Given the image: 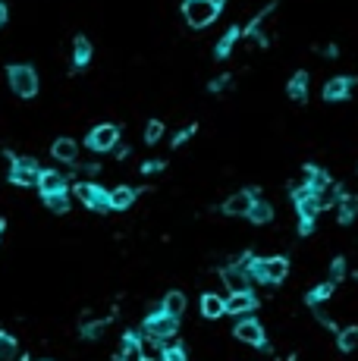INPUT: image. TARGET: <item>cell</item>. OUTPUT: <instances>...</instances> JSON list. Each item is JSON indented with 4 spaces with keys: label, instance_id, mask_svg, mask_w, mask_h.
I'll list each match as a JSON object with an SVG mask.
<instances>
[{
    "label": "cell",
    "instance_id": "6da1fadb",
    "mask_svg": "<svg viewBox=\"0 0 358 361\" xmlns=\"http://www.w3.org/2000/svg\"><path fill=\"white\" fill-rule=\"evenodd\" d=\"M286 273H289V261L286 258H254L248 264V277L264 283H283Z\"/></svg>",
    "mask_w": 358,
    "mask_h": 361
},
{
    "label": "cell",
    "instance_id": "74e56055",
    "mask_svg": "<svg viewBox=\"0 0 358 361\" xmlns=\"http://www.w3.org/2000/svg\"><path fill=\"white\" fill-rule=\"evenodd\" d=\"M82 173H88V176H97V173H101V167H97V163H82Z\"/></svg>",
    "mask_w": 358,
    "mask_h": 361
},
{
    "label": "cell",
    "instance_id": "d6986e66",
    "mask_svg": "<svg viewBox=\"0 0 358 361\" xmlns=\"http://www.w3.org/2000/svg\"><path fill=\"white\" fill-rule=\"evenodd\" d=\"M51 154L57 157V161H63V163H73L75 157H79V145H75L73 139H57L51 145Z\"/></svg>",
    "mask_w": 358,
    "mask_h": 361
},
{
    "label": "cell",
    "instance_id": "83f0119b",
    "mask_svg": "<svg viewBox=\"0 0 358 361\" xmlns=\"http://www.w3.org/2000/svg\"><path fill=\"white\" fill-rule=\"evenodd\" d=\"M330 295H333V280H327L318 289H311V292H308V305H321V302H327Z\"/></svg>",
    "mask_w": 358,
    "mask_h": 361
},
{
    "label": "cell",
    "instance_id": "8d00e7d4",
    "mask_svg": "<svg viewBox=\"0 0 358 361\" xmlns=\"http://www.w3.org/2000/svg\"><path fill=\"white\" fill-rule=\"evenodd\" d=\"M157 170H164V161H148L142 167V173H157Z\"/></svg>",
    "mask_w": 358,
    "mask_h": 361
},
{
    "label": "cell",
    "instance_id": "7bdbcfd3",
    "mask_svg": "<svg viewBox=\"0 0 358 361\" xmlns=\"http://www.w3.org/2000/svg\"><path fill=\"white\" fill-rule=\"evenodd\" d=\"M142 361H151V358H142Z\"/></svg>",
    "mask_w": 358,
    "mask_h": 361
},
{
    "label": "cell",
    "instance_id": "e0dca14e",
    "mask_svg": "<svg viewBox=\"0 0 358 361\" xmlns=\"http://www.w3.org/2000/svg\"><path fill=\"white\" fill-rule=\"evenodd\" d=\"M135 195H139V189H129V185H117L113 192H107V198H110V207H117V211H126V207L135 205Z\"/></svg>",
    "mask_w": 358,
    "mask_h": 361
},
{
    "label": "cell",
    "instance_id": "ab89813d",
    "mask_svg": "<svg viewBox=\"0 0 358 361\" xmlns=\"http://www.w3.org/2000/svg\"><path fill=\"white\" fill-rule=\"evenodd\" d=\"M336 54H339V47H336V45H327V47H324V57H336Z\"/></svg>",
    "mask_w": 358,
    "mask_h": 361
},
{
    "label": "cell",
    "instance_id": "f35d334b",
    "mask_svg": "<svg viewBox=\"0 0 358 361\" xmlns=\"http://www.w3.org/2000/svg\"><path fill=\"white\" fill-rule=\"evenodd\" d=\"M7 16H10V10H7V3H3V0H0V29H3V25H7Z\"/></svg>",
    "mask_w": 358,
    "mask_h": 361
},
{
    "label": "cell",
    "instance_id": "cb8c5ba5",
    "mask_svg": "<svg viewBox=\"0 0 358 361\" xmlns=\"http://www.w3.org/2000/svg\"><path fill=\"white\" fill-rule=\"evenodd\" d=\"M248 220L258 223V226L270 223V220H274V205H267V201H254L252 211H248Z\"/></svg>",
    "mask_w": 358,
    "mask_h": 361
},
{
    "label": "cell",
    "instance_id": "e575fe53",
    "mask_svg": "<svg viewBox=\"0 0 358 361\" xmlns=\"http://www.w3.org/2000/svg\"><path fill=\"white\" fill-rule=\"evenodd\" d=\"M343 273H346V261H343V258H336V261H333V267H330V280L336 283L339 277H343Z\"/></svg>",
    "mask_w": 358,
    "mask_h": 361
},
{
    "label": "cell",
    "instance_id": "d590c367",
    "mask_svg": "<svg viewBox=\"0 0 358 361\" xmlns=\"http://www.w3.org/2000/svg\"><path fill=\"white\" fill-rule=\"evenodd\" d=\"M226 85H230V75H220V79H214V82H211L208 89H211V91H224Z\"/></svg>",
    "mask_w": 358,
    "mask_h": 361
},
{
    "label": "cell",
    "instance_id": "30bf717a",
    "mask_svg": "<svg viewBox=\"0 0 358 361\" xmlns=\"http://www.w3.org/2000/svg\"><path fill=\"white\" fill-rule=\"evenodd\" d=\"M292 201H296V211H298V220H314L318 217V198H314V192L308 189V185H302V189H296V195H292Z\"/></svg>",
    "mask_w": 358,
    "mask_h": 361
},
{
    "label": "cell",
    "instance_id": "7a4b0ae2",
    "mask_svg": "<svg viewBox=\"0 0 358 361\" xmlns=\"http://www.w3.org/2000/svg\"><path fill=\"white\" fill-rule=\"evenodd\" d=\"M7 79H10V89H13L19 97H35L38 95V73H35V67H29V63H13V67L7 69Z\"/></svg>",
    "mask_w": 358,
    "mask_h": 361
},
{
    "label": "cell",
    "instance_id": "3957f363",
    "mask_svg": "<svg viewBox=\"0 0 358 361\" xmlns=\"http://www.w3.org/2000/svg\"><path fill=\"white\" fill-rule=\"evenodd\" d=\"M217 13H220V10H217L211 0H182V16H186V23L192 25V29L211 25L217 19Z\"/></svg>",
    "mask_w": 358,
    "mask_h": 361
},
{
    "label": "cell",
    "instance_id": "9a60e30c",
    "mask_svg": "<svg viewBox=\"0 0 358 361\" xmlns=\"http://www.w3.org/2000/svg\"><path fill=\"white\" fill-rule=\"evenodd\" d=\"M226 314V299L217 292H204L202 295V317H208V321H220V317Z\"/></svg>",
    "mask_w": 358,
    "mask_h": 361
},
{
    "label": "cell",
    "instance_id": "484cf974",
    "mask_svg": "<svg viewBox=\"0 0 358 361\" xmlns=\"http://www.w3.org/2000/svg\"><path fill=\"white\" fill-rule=\"evenodd\" d=\"M355 214H358V195H343V198H339V220L352 223Z\"/></svg>",
    "mask_w": 358,
    "mask_h": 361
},
{
    "label": "cell",
    "instance_id": "4316f807",
    "mask_svg": "<svg viewBox=\"0 0 358 361\" xmlns=\"http://www.w3.org/2000/svg\"><path fill=\"white\" fill-rule=\"evenodd\" d=\"M45 205L51 207L53 214H67V211H69V198H67V192H53V195H45Z\"/></svg>",
    "mask_w": 358,
    "mask_h": 361
},
{
    "label": "cell",
    "instance_id": "4dcf8cb0",
    "mask_svg": "<svg viewBox=\"0 0 358 361\" xmlns=\"http://www.w3.org/2000/svg\"><path fill=\"white\" fill-rule=\"evenodd\" d=\"M160 135H164V123H160V119H151V123L145 126V145H157Z\"/></svg>",
    "mask_w": 358,
    "mask_h": 361
},
{
    "label": "cell",
    "instance_id": "277c9868",
    "mask_svg": "<svg viewBox=\"0 0 358 361\" xmlns=\"http://www.w3.org/2000/svg\"><path fill=\"white\" fill-rule=\"evenodd\" d=\"M176 327H179V321L170 314H164V311L145 317V336L148 339H170L173 333H176Z\"/></svg>",
    "mask_w": 358,
    "mask_h": 361
},
{
    "label": "cell",
    "instance_id": "f1b7e54d",
    "mask_svg": "<svg viewBox=\"0 0 358 361\" xmlns=\"http://www.w3.org/2000/svg\"><path fill=\"white\" fill-rule=\"evenodd\" d=\"M336 346L343 349V352H352V349L358 346V327H346V330L339 333V339H336Z\"/></svg>",
    "mask_w": 358,
    "mask_h": 361
},
{
    "label": "cell",
    "instance_id": "1f68e13d",
    "mask_svg": "<svg viewBox=\"0 0 358 361\" xmlns=\"http://www.w3.org/2000/svg\"><path fill=\"white\" fill-rule=\"evenodd\" d=\"M104 330H107V321H91V324L82 327V336H85V339H97Z\"/></svg>",
    "mask_w": 358,
    "mask_h": 361
},
{
    "label": "cell",
    "instance_id": "7c38bea8",
    "mask_svg": "<svg viewBox=\"0 0 358 361\" xmlns=\"http://www.w3.org/2000/svg\"><path fill=\"white\" fill-rule=\"evenodd\" d=\"M352 85H355L352 75H336V79H330L327 85H324V97H327V101H346V97L352 95Z\"/></svg>",
    "mask_w": 358,
    "mask_h": 361
},
{
    "label": "cell",
    "instance_id": "44dd1931",
    "mask_svg": "<svg viewBox=\"0 0 358 361\" xmlns=\"http://www.w3.org/2000/svg\"><path fill=\"white\" fill-rule=\"evenodd\" d=\"M286 95H289L292 101H305V97H308V73H305V69H298V73L289 79Z\"/></svg>",
    "mask_w": 358,
    "mask_h": 361
},
{
    "label": "cell",
    "instance_id": "9c48e42d",
    "mask_svg": "<svg viewBox=\"0 0 358 361\" xmlns=\"http://www.w3.org/2000/svg\"><path fill=\"white\" fill-rule=\"evenodd\" d=\"M232 336H236L239 342H246V346H261L264 349V330H261V324H258L254 317L239 321L236 330H232Z\"/></svg>",
    "mask_w": 358,
    "mask_h": 361
},
{
    "label": "cell",
    "instance_id": "7402d4cb",
    "mask_svg": "<svg viewBox=\"0 0 358 361\" xmlns=\"http://www.w3.org/2000/svg\"><path fill=\"white\" fill-rule=\"evenodd\" d=\"M160 311L179 321V317L186 314V295L176 292V289H173V292H167V295H164V308H160Z\"/></svg>",
    "mask_w": 358,
    "mask_h": 361
},
{
    "label": "cell",
    "instance_id": "5bb4252c",
    "mask_svg": "<svg viewBox=\"0 0 358 361\" xmlns=\"http://www.w3.org/2000/svg\"><path fill=\"white\" fill-rule=\"evenodd\" d=\"M38 189H41V195L67 192V179H63L60 170H41V176H38Z\"/></svg>",
    "mask_w": 358,
    "mask_h": 361
},
{
    "label": "cell",
    "instance_id": "ba28073f",
    "mask_svg": "<svg viewBox=\"0 0 358 361\" xmlns=\"http://www.w3.org/2000/svg\"><path fill=\"white\" fill-rule=\"evenodd\" d=\"M75 195H79V201H85L91 211H107V207H110L107 192L104 189H97V185H91V183H75Z\"/></svg>",
    "mask_w": 358,
    "mask_h": 361
},
{
    "label": "cell",
    "instance_id": "d4e9b609",
    "mask_svg": "<svg viewBox=\"0 0 358 361\" xmlns=\"http://www.w3.org/2000/svg\"><path fill=\"white\" fill-rule=\"evenodd\" d=\"M305 185L311 189V192H321L324 185H330V176L321 167H305Z\"/></svg>",
    "mask_w": 358,
    "mask_h": 361
},
{
    "label": "cell",
    "instance_id": "4fadbf2b",
    "mask_svg": "<svg viewBox=\"0 0 358 361\" xmlns=\"http://www.w3.org/2000/svg\"><path fill=\"white\" fill-rule=\"evenodd\" d=\"M254 311V295L248 292H230V299H226V314H239V317H246Z\"/></svg>",
    "mask_w": 358,
    "mask_h": 361
},
{
    "label": "cell",
    "instance_id": "ac0fdd59",
    "mask_svg": "<svg viewBox=\"0 0 358 361\" xmlns=\"http://www.w3.org/2000/svg\"><path fill=\"white\" fill-rule=\"evenodd\" d=\"M91 63V41L85 35H79L73 41V69H85Z\"/></svg>",
    "mask_w": 358,
    "mask_h": 361
},
{
    "label": "cell",
    "instance_id": "b9f144b4",
    "mask_svg": "<svg viewBox=\"0 0 358 361\" xmlns=\"http://www.w3.org/2000/svg\"><path fill=\"white\" fill-rule=\"evenodd\" d=\"M211 3H214V7L220 10V7H224V3H226V0H211Z\"/></svg>",
    "mask_w": 358,
    "mask_h": 361
},
{
    "label": "cell",
    "instance_id": "8fae6325",
    "mask_svg": "<svg viewBox=\"0 0 358 361\" xmlns=\"http://www.w3.org/2000/svg\"><path fill=\"white\" fill-rule=\"evenodd\" d=\"M274 10H276V3H270V7H264L261 13H258L252 23H248L246 35L252 38V41H258V45H267V25H270V16H274Z\"/></svg>",
    "mask_w": 358,
    "mask_h": 361
},
{
    "label": "cell",
    "instance_id": "8992f818",
    "mask_svg": "<svg viewBox=\"0 0 358 361\" xmlns=\"http://www.w3.org/2000/svg\"><path fill=\"white\" fill-rule=\"evenodd\" d=\"M10 176H13L16 185H32V183H38L41 170H38L35 157H13V173Z\"/></svg>",
    "mask_w": 358,
    "mask_h": 361
},
{
    "label": "cell",
    "instance_id": "836d02e7",
    "mask_svg": "<svg viewBox=\"0 0 358 361\" xmlns=\"http://www.w3.org/2000/svg\"><path fill=\"white\" fill-rule=\"evenodd\" d=\"M192 135H195V126H186V129H182V132H176V135H173V148L186 145V141L192 139Z\"/></svg>",
    "mask_w": 358,
    "mask_h": 361
},
{
    "label": "cell",
    "instance_id": "5b68a950",
    "mask_svg": "<svg viewBox=\"0 0 358 361\" xmlns=\"http://www.w3.org/2000/svg\"><path fill=\"white\" fill-rule=\"evenodd\" d=\"M119 145V126L104 123V126H95L88 132V148L91 151H113Z\"/></svg>",
    "mask_w": 358,
    "mask_h": 361
},
{
    "label": "cell",
    "instance_id": "2e32d148",
    "mask_svg": "<svg viewBox=\"0 0 358 361\" xmlns=\"http://www.w3.org/2000/svg\"><path fill=\"white\" fill-rule=\"evenodd\" d=\"M220 280H224V286L230 289V292H246L248 289V273L242 270V267L230 264L226 270H220Z\"/></svg>",
    "mask_w": 358,
    "mask_h": 361
},
{
    "label": "cell",
    "instance_id": "f546056e",
    "mask_svg": "<svg viewBox=\"0 0 358 361\" xmlns=\"http://www.w3.org/2000/svg\"><path fill=\"white\" fill-rule=\"evenodd\" d=\"M13 358H16V339L0 330V361H13Z\"/></svg>",
    "mask_w": 358,
    "mask_h": 361
},
{
    "label": "cell",
    "instance_id": "ffe728a7",
    "mask_svg": "<svg viewBox=\"0 0 358 361\" xmlns=\"http://www.w3.org/2000/svg\"><path fill=\"white\" fill-rule=\"evenodd\" d=\"M239 35H242V29L239 25H230V29L224 32V38L217 41V47H214V54H217V60H226L232 54V47H236V41H239Z\"/></svg>",
    "mask_w": 358,
    "mask_h": 361
},
{
    "label": "cell",
    "instance_id": "d6a6232c",
    "mask_svg": "<svg viewBox=\"0 0 358 361\" xmlns=\"http://www.w3.org/2000/svg\"><path fill=\"white\" fill-rule=\"evenodd\" d=\"M164 361H189V355H186V349L182 346H167L164 349Z\"/></svg>",
    "mask_w": 358,
    "mask_h": 361
},
{
    "label": "cell",
    "instance_id": "60d3db41",
    "mask_svg": "<svg viewBox=\"0 0 358 361\" xmlns=\"http://www.w3.org/2000/svg\"><path fill=\"white\" fill-rule=\"evenodd\" d=\"M3 229H7V220H3V217H0V236H3Z\"/></svg>",
    "mask_w": 358,
    "mask_h": 361
},
{
    "label": "cell",
    "instance_id": "603a6c76",
    "mask_svg": "<svg viewBox=\"0 0 358 361\" xmlns=\"http://www.w3.org/2000/svg\"><path fill=\"white\" fill-rule=\"evenodd\" d=\"M142 342H139V336H132V333H126L123 336V352H119V361H142Z\"/></svg>",
    "mask_w": 358,
    "mask_h": 361
},
{
    "label": "cell",
    "instance_id": "52a82bcc",
    "mask_svg": "<svg viewBox=\"0 0 358 361\" xmlns=\"http://www.w3.org/2000/svg\"><path fill=\"white\" fill-rule=\"evenodd\" d=\"M254 195H258V192H252V189H242V192L230 195V198L224 201V214H226V217H248L252 205L258 201Z\"/></svg>",
    "mask_w": 358,
    "mask_h": 361
}]
</instances>
